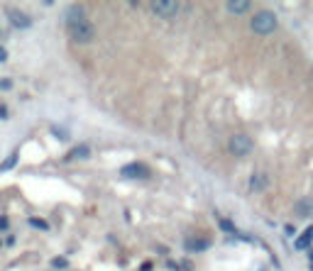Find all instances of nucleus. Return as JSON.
I'll return each instance as SVG.
<instances>
[{"instance_id":"obj_7","label":"nucleus","mask_w":313,"mask_h":271,"mask_svg":"<svg viewBox=\"0 0 313 271\" xmlns=\"http://www.w3.org/2000/svg\"><path fill=\"white\" fill-rule=\"evenodd\" d=\"M125 178H147L149 176V169L144 166V164H127V166H122V171H120Z\"/></svg>"},{"instance_id":"obj_4","label":"nucleus","mask_w":313,"mask_h":271,"mask_svg":"<svg viewBox=\"0 0 313 271\" xmlns=\"http://www.w3.org/2000/svg\"><path fill=\"white\" fill-rule=\"evenodd\" d=\"M179 3L176 0H154L152 3V13L154 15H159V18H174L179 13Z\"/></svg>"},{"instance_id":"obj_20","label":"nucleus","mask_w":313,"mask_h":271,"mask_svg":"<svg viewBox=\"0 0 313 271\" xmlns=\"http://www.w3.org/2000/svg\"><path fill=\"white\" fill-rule=\"evenodd\" d=\"M54 132H57V137H59V139H66V137H69L64 130H54Z\"/></svg>"},{"instance_id":"obj_1","label":"nucleus","mask_w":313,"mask_h":271,"mask_svg":"<svg viewBox=\"0 0 313 271\" xmlns=\"http://www.w3.org/2000/svg\"><path fill=\"white\" fill-rule=\"evenodd\" d=\"M274 30H276V15H274L272 10H262V13H257V15L252 18V32H254V35L267 37V35H272Z\"/></svg>"},{"instance_id":"obj_21","label":"nucleus","mask_w":313,"mask_h":271,"mask_svg":"<svg viewBox=\"0 0 313 271\" xmlns=\"http://www.w3.org/2000/svg\"><path fill=\"white\" fill-rule=\"evenodd\" d=\"M0 117H3V120L8 117V108H5V105H0Z\"/></svg>"},{"instance_id":"obj_19","label":"nucleus","mask_w":313,"mask_h":271,"mask_svg":"<svg viewBox=\"0 0 313 271\" xmlns=\"http://www.w3.org/2000/svg\"><path fill=\"white\" fill-rule=\"evenodd\" d=\"M8 230V217L3 215V217H0V232H5Z\"/></svg>"},{"instance_id":"obj_2","label":"nucleus","mask_w":313,"mask_h":271,"mask_svg":"<svg viewBox=\"0 0 313 271\" xmlns=\"http://www.w3.org/2000/svg\"><path fill=\"white\" fill-rule=\"evenodd\" d=\"M252 149H254V139H252L250 135L237 132V135L230 137V152H233L235 156H247Z\"/></svg>"},{"instance_id":"obj_22","label":"nucleus","mask_w":313,"mask_h":271,"mask_svg":"<svg viewBox=\"0 0 313 271\" xmlns=\"http://www.w3.org/2000/svg\"><path fill=\"white\" fill-rule=\"evenodd\" d=\"M284 232H286V234H289V237H291V234H293V232H296V230H293V227H291V225H286V227H284Z\"/></svg>"},{"instance_id":"obj_15","label":"nucleus","mask_w":313,"mask_h":271,"mask_svg":"<svg viewBox=\"0 0 313 271\" xmlns=\"http://www.w3.org/2000/svg\"><path fill=\"white\" fill-rule=\"evenodd\" d=\"M220 230L223 232H228V234H235L237 230H235V225L230 222V220H225V217H220Z\"/></svg>"},{"instance_id":"obj_10","label":"nucleus","mask_w":313,"mask_h":271,"mask_svg":"<svg viewBox=\"0 0 313 271\" xmlns=\"http://www.w3.org/2000/svg\"><path fill=\"white\" fill-rule=\"evenodd\" d=\"M184 247L189 249V252H203V249H208V239H203V237H186L184 239Z\"/></svg>"},{"instance_id":"obj_17","label":"nucleus","mask_w":313,"mask_h":271,"mask_svg":"<svg viewBox=\"0 0 313 271\" xmlns=\"http://www.w3.org/2000/svg\"><path fill=\"white\" fill-rule=\"evenodd\" d=\"M52 266H54V269H66V266H69V259H64V256H54V259H52Z\"/></svg>"},{"instance_id":"obj_12","label":"nucleus","mask_w":313,"mask_h":271,"mask_svg":"<svg viewBox=\"0 0 313 271\" xmlns=\"http://www.w3.org/2000/svg\"><path fill=\"white\" fill-rule=\"evenodd\" d=\"M311 242H313V225L306 230V234H303V237H298V239H296V249H301V252H303V249H308V247H311Z\"/></svg>"},{"instance_id":"obj_9","label":"nucleus","mask_w":313,"mask_h":271,"mask_svg":"<svg viewBox=\"0 0 313 271\" xmlns=\"http://www.w3.org/2000/svg\"><path fill=\"white\" fill-rule=\"evenodd\" d=\"M225 10L230 15H245L250 10V0H228L225 3Z\"/></svg>"},{"instance_id":"obj_8","label":"nucleus","mask_w":313,"mask_h":271,"mask_svg":"<svg viewBox=\"0 0 313 271\" xmlns=\"http://www.w3.org/2000/svg\"><path fill=\"white\" fill-rule=\"evenodd\" d=\"M267 183H269L267 174H264V171H254L252 178H250V191H252V193H259V191L267 188Z\"/></svg>"},{"instance_id":"obj_24","label":"nucleus","mask_w":313,"mask_h":271,"mask_svg":"<svg viewBox=\"0 0 313 271\" xmlns=\"http://www.w3.org/2000/svg\"><path fill=\"white\" fill-rule=\"evenodd\" d=\"M142 271H152V264H149V261H144V264H142Z\"/></svg>"},{"instance_id":"obj_13","label":"nucleus","mask_w":313,"mask_h":271,"mask_svg":"<svg viewBox=\"0 0 313 271\" xmlns=\"http://www.w3.org/2000/svg\"><path fill=\"white\" fill-rule=\"evenodd\" d=\"M88 156H91V149H88L86 144H81V147H76L74 152H69V156H66V159L71 161V159H88Z\"/></svg>"},{"instance_id":"obj_11","label":"nucleus","mask_w":313,"mask_h":271,"mask_svg":"<svg viewBox=\"0 0 313 271\" xmlns=\"http://www.w3.org/2000/svg\"><path fill=\"white\" fill-rule=\"evenodd\" d=\"M296 215H301V217H308V215H313V200H311V198H303V200H298V203H296Z\"/></svg>"},{"instance_id":"obj_5","label":"nucleus","mask_w":313,"mask_h":271,"mask_svg":"<svg viewBox=\"0 0 313 271\" xmlns=\"http://www.w3.org/2000/svg\"><path fill=\"white\" fill-rule=\"evenodd\" d=\"M8 20H10V25L18 27V30H27V27L32 25L30 15H25L22 10H8Z\"/></svg>"},{"instance_id":"obj_23","label":"nucleus","mask_w":313,"mask_h":271,"mask_svg":"<svg viewBox=\"0 0 313 271\" xmlns=\"http://www.w3.org/2000/svg\"><path fill=\"white\" fill-rule=\"evenodd\" d=\"M5 59H8V54H5V49H3V47H0V61H5Z\"/></svg>"},{"instance_id":"obj_6","label":"nucleus","mask_w":313,"mask_h":271,"mask_svg":"<svg viewBox=\"0 0 313 271\" xmlns=\"http://www.w3.org/2000/svg\"><path fill=\"white\" fill-rule=\"evenodd\" d=\"M88 18H86V10L81 8V5H71L69 10H66V27H74V25H81V22H86Z\"/></svg>"},{"instance_id":"obj_3","label":"nucleus","mask_w":313,"mask_h":271,"mask_svg":"<svg viewBox=\"0 0 313 271\" xmlns=\"http://www.w3.org/2000/svg\"><path fill=\"white\" fill-rule=\"evenodd\" d=\"M69 35H71V39H74V42H78V44H88V42L93 39L96 30H93V25L86 20V22H81V25L69 27Z\"/></svg>"},{"instance_id":"obj_16","label":"nucleus","mask_w":313,"mask_h":271,"mask_svg":"<svg viewBox=\"0 0 313 271\" xmlns=\"http://www.w3.org/2000/svg\"><path fill=\"white\" fill-rule=\"evenodd\" d=\"M30 225L37 227V230H49V222H44L42 217H30Z\"/></svg>"},{"instance_id":"obj_14","label":"nucleus","mask_w":313,"mask_h":271,"mask_svg":"<svg viewBox=\"0 0 313 271\" xmlns=\"http://www.w3.org/2000/svg\"><path fill=\"white\" fill-rule=\"evenodd\" d=\"M18 159H20V154H18V152H13V154H10V156H8V159L3 161V164H0V174H5V171H10V169H13V166L18 164Z\"/></svg>"},{"instance_id":"obj_25","label":"nucleus","mask_w":313,"mask_h":271,"mask_svg":"<svg viewBox=\"0 0 313 271\" xmlns=\"http://www.w3.org/2000/svg\"><path fill=\"white\" fill-rule=\"evenodd\" d=\"M311 261H313V252H311Z\"/></svg>"},{"instance_id":"obj_18","label":"nucleus","mask_w":313,"mask_h":271,"mask_svg":"<svg viewBox=\"0 0 313 271\" xmlns=\"http://www.w3.org/2000/svg\"><path fill=\"white\" fill-rule=\"evenodd\" d=\"M0 88H3V91H10V88H13V81H10V78H3V81H0Z\"/></svg>"}]
</instances>
